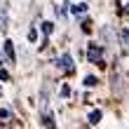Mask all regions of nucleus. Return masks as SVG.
Returning <instances> with one entry per match:
<instances>
[{"instance_id": "nucleus-1", "label": "nucleus", "mask_w": 129, "mask_h": 129, "mask_svg": "<svg viewBox=\"0 0 129 129\" xmlns=\"http://www.w3.org/2000/svg\"><path fill=\"white\" fill-rule=\"evenodd\" d=\"M99 54H101V47H96V45H92L87 52V56H89V61H94V63H101V59H99Z\"/></svg>"}, {"instance_id": "nucleus-2", "label": "nucleus", "mask_w": 129, "mask_h": 129, "mask_svg": "<svg viewBox=\"0 0 129 129\" xmlns=\"http://www.w3.org/2000/svg\"><path fill=\"white\" fill-rule=\"evenodd\" d=\"M61 66L66 68L68 73H73V68H75V66H73V59H71V54H63V56H61Z\"/></svg>"}, {"instance_id": "nucleus-3", "label": "nucleus", "mask_w": 129, "mask_h": 129, "mask_svg": "<svg viewBox=\"0 0 129 129\" xmlns=\"http://www.w3.org/2000/svg\"><path fill=\"white\" fill-rule=\"evenodd\" d=\"M5 52H7V56L14 61V56H17V54H14V42H12V40H7V42H5Z\"/></svg>"}, {"instance_id": "nucleus-4", "label": "nucleus", "mask_w": 129, "mask_h": 129, "mask_svg": "<svg viewBox=\"0 0 129 129\" xmlns=\"http://www.w3.org/2000/svg\"><path fill=\"white\" fill-rule=\"evenodd\" d=\"M99 120H101V110H92L89 113V122L92 124H99Z\"/></svg>"}, {"instance_id": "nucleus-5", "label": "nucleus", "mask_w": 129, "mask_h": 129, "mask_svg": "<svg viewBox=\"0 0 129 129\" xmlns=\"http://www.w3.org/2000/svg\"><path fill=\"white\" fill-rule=\"evenodd\" d=\"M42 33H52V31H54V24H52V21H42Z\"/></svg>"}, {"instance_id": "nucleus-6", "label": "nucleus", "mask_w": 129, "mask_h": 129, "mask_svg": "<svg viewBox=\"0 0 129 129\" xmlns=\"http://www.w3.org/2000/svg\"><path fill=\"white\" fill-rule=\"evenodd\" d=\"M82 82H85V87H94V85H96V82H99V80L94 78V75H87V78H85V80H82Z\"/></svg>"}, {"instance_id": "nucleus-7", "label": "nucleus", "mask_w": 129, "mask_h": 129, "mask_svg": "<svg viewBox=\"0 0 129 129\" xmlns=\"http://www.w3.org/2000/svg\"><path fill=\"white\" fill-rule=\"evenodd\" d=\"M85 10H87V5H85V3H80V5H75V7H73V12H75V14H80V12H85Z\"/></svg>"}, {"instance_id": "nucleus-8", "label": "nucleus", "mask_w": 129, "mask_h": 129, "mask_svg": "<svg viewBox=\"0 0 129 129\" xmlns=\"http://www.w3.org/2000/svg\"><path fill=\"white\" fill-rule=\"evenodd\" d=\"M28 40H31V42L38 40V31H35V28H31V31H28Z\"/></svg>"}, {"instance_id": "nucleus-9", "label": "nucleus", "mask_w": 129, "mask_h": 129, "mask_svg": "<svg viewBox=\"0 0 129 129\" xmlns=\"http://www.w3.org/2000/svg\"><path fill=\"white\" fill-rule=\"evenodd\" d=\"M10 75H7V71H0V80H7Z\"/></svg>"}]
</instances>
